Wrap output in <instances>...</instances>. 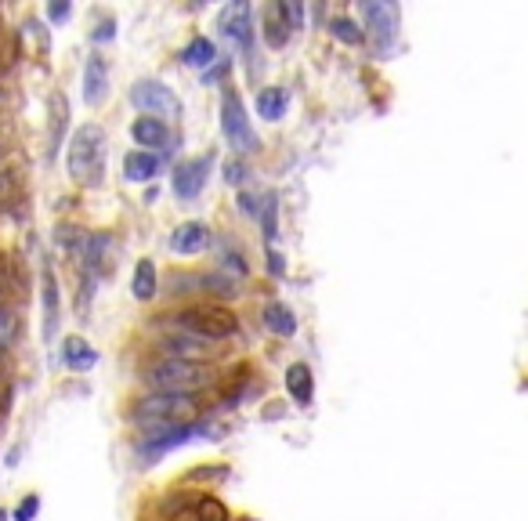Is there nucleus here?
Here are the masks:
<instances>
[{"instance_id":"obj_5","label":"nucleus","mask_w":528,"mask_h":521,"mask_svg":"<svg viewBox=\"0 0 528 521\" xmlns=\"http://www.w3.org/2000/svg\"><path fill=\"white\" fill-rule=\"evenodd\" d=\"M131 102H134V109H142V116H156L163 124L181 116L178 95H174L167 84H160V80H138V84L131 87Z\"/></svg>"},{"instance_id":"obj_22","label":"nucleus","mask_w":528,"mask_h":521,"mask_svg":"<svg viewBox=\"0 0 528 521\" xmlns=\"http://www.w3.org/2000/svg\"><path fill=\"white\" fill-rule=\"evenodd\" d=\"M214 40H207V37H196L189 44V48L181 51V62H185V66H196V69H203V66H210V62H214Z\"/></svg>"},{"instance_id":"obj_8","label":"nucleus","mask_w":528,"mask_h":521,"mask_svg":"<svg viewBox=\"0 0 528 521\" xmlns=\"http://www.w3.org/2000/svg\"><path fill=\"white\" fill-rule=\"evenodd\" d=\"M210 167H214V160L210 156H199V160H185L174 171V196L178 199H196L199 192H203V185H207V178H210Z\"/></svg>"},{"instance_id":"obj_4","label":"nucleus","mask_w":528,"mask_h":521,"mask_svg":"<svg viewBox=\"0 0 528 521\" xmlns=\"http://www.w3.org/2000/svg\"><path fill=\"white\" fill-rule=\"evenodd\" d=\"M196 413V395H145L134 406V424L142 427L145 435L149 431H174V427L189 424Z\"/></svg>"},{"instance_id":"obj_7","label":"nucleus","mask_w":528,"mask_h":521,"mask_svg":"<svg viewBox=\"0 0 528 521\" xmlns=\"http://www.w3.org/2000/svg\"><path fill=\"white\" fill-rule=\"evenodd\" d=\"M217 29H221V37H228L236 48H243V51L250 48V37H254V29H250V4H246V0H236V4L221 8Z\"/></svg>"},{"instance_id":"obj_23","label":"nucleus","mask_w":528,"mask_h":521,"mask_svg":"<svg viewBox=\"0 0 528 521\" xmlns=\"http://www.w3.org/2000/svg\"><path fill=\"white\" fill-rule=\"evenodd\" d=\"M362 15L373 22L369 29H373L380 40L391 37V19H395V8H387V4H362Z\"/></svg>"},{"instance_id":"obj_20","label":"nucleus","mask_w":528,"mask_h":521,"mask_svg":"<svg viewBox=\"0 0 528 521\" xmlns=\"http://www.w3.org/2000/svg\"><path fill=\"white\" fill-rule=\"evenodd\" d=\"M58 330V283H55V272L44 268V337H55Z\"/></svg>"},{"instance_id":"obj_30","label":"nucleus","mask_w":528,"mask_h":521,"mask_svg":"<svg viewBox=\"0 0 528 521\" xmlns=\"http://www.w3.org/2000/svg\"><path fill=\"white\" fill-rule=\"evenodd\" d=\"M48 15H51V19H55V22L69 19V4H51V8H48Z\"/></svg>"},{"instance_id":"obj_19","label":"nucleus","mask_w":528,"mask_h":521,"mask_svg":"<svg viewBox=\"0 0 528 521\" xmlns=\"http://www.w3.org/2000/svg\"><path fill=\"white\" fill-rule=\"evenodd\" d=\"M156 286H160V279H156V265H152L149 257H142L138 265H134V279H131V290L138 301H152L156 297Z\"/></svg>"},{"instance_id":"obj_27","label":"nucleus","mask_w":528,"mask_h":521,"mask_svg":"<svg viewBox=\"0 0 528 521\" xmlns=\"http://www.w3.org/2000/svg\"><path fill=\"white\" fill-rule=\"evenodd\" d=\"M232 185H239V181H246V163H239V160H232L228 163V174H225Z\"/></svg>"},{"instance_id":"obj_17","label":"nucleus","mask_w":528,"mask_h":521,"mask_svg":"<svg viewBox=\"0 0 528 521\" xmlns=\"http://www.w3.org/2000/svg\"><path fill=\"white\" fill-rule=\"evenodd\" d=\"M286 109H290V95H286L283 87H264L261 95H257V113H261L268 124L283 120Z\"/></svg>"},{"instance_id":"obj_11","label":"nucleus","mask_w":528,"mask_h":521,"mask_svg":"<svg viewBox=\"0 0 528 521\" xmlns=\"http://www.w3.org/2000/svg\"><path fill=\"white\" fill-rule=\"evenodd\" d=\"M160 351L163 359H189V362H203V355L210 351L207 341H199V337H189V333H167L160 341Z\"/></svg>"},{"instance_id":"obj_13","label":"nucleus","mask_w":528,"mask_h":521,"mask_svg":"<svg viewBox=\"0 0 528 521\" xmlns=\"http://www.w3.org/2000/svg\"><path fill=\"white\" fill-rule=\"evenodd\" d=\"M156 171H160V156L156 152H142V149H134L123 156V178L127 181H152L156 178Z\"/></svg>"},{"instance_id":"obj_16","label":"nucleus","mask_w":528,"mask_h":521,"mask_svg":"<svg viewBox=\"0 0 528 521\" xmlns=\"http://www.w3.org/2000/svg\"><path fill=\"white\" fill-rule=\"evenodd\" d=\"M62 359H66L69 370L84 373V370H91V366L98 362V351L91 348V344H87L84 337H69L66 348H62Z\"/></svg>"},{"instance_id":"obj_12","label":"nucleus","mask_w":528,"mask_h":521,"mask_svg":"<svg viewBox=\"0 0 528 521\" xmlns=\"http://www.w3.org/2000/svg\"><path fill=\"white\" fill-rule=\"evenodd\" d=\"M105 95H109V66L102 55H91L84 66V102L102 105Z\"/></svg>"},{"instance_id":"obj_29","label":"nucleus","mask_w":528,"mask_h":521,"mask_svg":"<svg viewBox=\"0 0 528 521\" xmlns=\"http://www.w3.org/2000/svg\"><path fill=\"white\" fill-rule=\"evenodd\" d=\"M113 33H116V22H113V19H105L102 26H98L95 33H91V37H95V44H98V40H109Z\"/></svg>"},{"instance_id":"obj_10","label":"nucleus","mask_w":528,"mask_h":521,"mask_svg":"<svg viewBox=\"0 0 528 521\" xmlns=\"http://www.w3.org/2000/svg\"><path fill=\"white\" fill-rule=\"evenodd\" d=\"M131 138L134 145H142V152L152 149H170V127L156 116H138L131 124Z\"/></svg>"},{"instance_id":"obj_9","label":"nucleus","mask_w":528,"mask_h":521,"mask_svg":"<svg viewBox=\"0 0 528 521\" xmlns=\"http://www.w3.org/2000/svg\"><path fill=\"white\" fill-rule=\"evenodd\" d=\"M210 247V228L203 225V221H185V225H178L174 232H170V250L174 254H203V250Z\"/></svg>"},{"instance_id":"obj_18","label":"nucleus","mask_w":528,"mask_h":521,"mask_svg":"<svg viewBox=\"0 0 528 521\" xmlns=\"http://www.w3.org/2000/svg\"><path fill=\"white\" fill-rule=\"evenodd\" d=\"M286 388H290L293 402H301V406H308L315 395V380H312V370L304 366V362H293L290 373H286Z\"/></svg>"},{"instance_id":"obj_31","label":"nucleus","mask_w":528,"mask_h":521,"mask_svg":"<svg viewBox=\"0 0 528 521\" xmlns=\"http://www.w3.org/2000/svg\"><path fill=\"white\" fill-rule=\"evenodd\" d=\"M0 521H8V514H4V511H0Z\"/></svg>"},{"instance_id":"obj_26","label":"nucleus","mask_w":528,"mask_h":521,"mask_svg":"<svg viewBox=\"0 0 528 521\" xmlns=\"http://www.w3.org/2000/svg\"><path fill=\"white\" fill-rule=\"evenodd\" d=\"M40 511V496H26V500L19 503V511H15V521H33Z\"/></svg>"},{"instance_id":"obj_3","label":"nucleus","mask_w":528,"mask_h":521,"mask_svg":"<svg viewBox=\"0 0 528 521\" xmlns=\"http://www.w3.org/2000/svg\"><path fill=\"white\" fill-rule=\"evenodd\" d=\"M170 326L207 344L228 341V337L239 333V319L228 308H221V304H192V308H181V312L170 315Z\"/></svg>"},{"instance_id":"obj_25","label":"nucleus","mask_w":528,"mask_h":521,"mask_svg":"<svg viewBox=\"0 0 528 521\" xmlns=\"http://www.w3.org/2000/svg\"><path fill=\"white\" fill-rule=\"evenodd\" d=\"M330 33H333L337 40H344V44H359V40H362V29L355 26L351 19H344V15L330 19Z\"/></svg>"},{"instance_id":"obj_1","label":"nucleus","mask_w":528,"mask_h":521,"mask_svg":"<svg viewBox=\"0 0 528 521\" xmlns=\"http://www.w3.org/2000/svg\"><path fill=\"white\" fill-rule=\"evenodd\" d=\"M142 380L149 395H196L214 384V366L189 359H156L142 370Z\"/></svg>"},{"instance_id":"obj_6","label":"nucleus","mask_w":528,"mask_h":521,"mask_svg":"<svg viewBox=\"0 0 528 521\" xmlns=\"http://www.w3.org/2000/svg\"><path fill=\"white\" fill-rule=\"evenodd\" d=\"M221 131L228 134V142L236 149H254L257 138H254V127L246 120V109H243V98L236 91H225L221 95Z\"/></svg>"},{"instance_id":"obj_28","label":"nucleus","mask_w":528,"mask_h":521,"mask_svg":"<svg viewBox=\"0 0 528 521\" xmlns=\"http://www.w3.org/2000/svg\"><path fill=\"white\" fill-rule=\"evenodd\" d=\"M264 228H268V239H275V196L264 207Z\"/></svg>"},{"instance_id":"obj_14","label":"nucleus","mask_w":528,"mask_h":521,"mask_svg":"<svg viewBox=\"0 0 528 521\" xmlns=\"http://www.w3.org/2000/svg\"><path fill=\"white\" fill-rule=\"evenodd\" d=\"M51 127H48V145H51V156H55L58 149H62V142H66V127H69V102L62 91H55L51 95Z\"/></svg>"},{"instance_id":"obj_24","label":"nucleus","mask_w":528,"mask_h":521,"mask_svg":"<svg viewBox=\"0 0 528 521\" xmlns=\"http://www.w3.org/2000/svg\"><path fill=\"white\" fill-rule=\"evenodd\" d=\"M15 333H19V319L8 304H0V359H8L11 344H15Z\"/></svg>"},{"instance_id":"obj_15","label":"nucleus","mask_w":528,"mask_h":521,"mask_svg":"<svg viewBox=\"0 0 528 521\" xmlns=\"http://www.w3.org/2000/svg\"><path fill=\"white\" fill-rule=\"evenodd\" d=\"M261 26H264V40H268V48H283L286 40H290V33H293V29L286 26L283 8H279V4H268V8L261 11Z\"/></svg>"},{"instance_id":"obj_2","label":"nucleus","mask_w":528,"mask_h":521,"mask_svg":"<svg viewBox=\"0 0 528 521\" xmlns=\"http://www.w3.org/2000/svg\"><path fill=\"white\" fill-rule=\"evenodd\" d=\"M66 171L76 185H98L105 171V131L98 124H84L76 127L73 138H69V149H66Z\"/></svg>"},{"instance_id":"obj_21","label":"nucleus","mask_w":528,"mask_h":521,"mask_svg":"<svg viewBox=\"0 0 528 521\" xmlns=\"http://www.w3.org/2000/svg\"><path fill=\"white\" fill-rule=\"evenodd\" d=\"M264 326H268L272 333H279V337H293V333H297V319H293L290 308L279 301L264 308Z\"/></svg>"}]
</instances>
